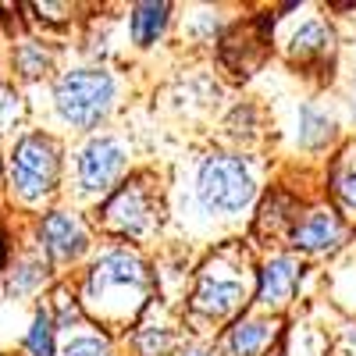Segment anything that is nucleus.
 I'll return each instance as SVG.
<instances>
[{"label":"nucleus","mask_w":356,"mask_h":356,"mask_svg":"<svg viewBox=\"0 0 356 356\" xmlns=\"http://www.w3.org/2000/svg\"><path fill=\"white\" fill-rule=\"evenodd\" d=\"M250 196H253V178L239 157L218 154L200 168V200L207 211H218V214L243 211Z\"/></svg>","instance_id":"nucleus-1"},{"label":"nucleus","mask_w":356,"mask_h":356,"mask_svg":"<svg viewBox=\"0 0 356 356\" xmlns=\"http://www.w3.org/2000/svg\"><path fill=\"white\" fill-rule=\"evenodd\" d=\"M111 100H114V82L104 72H72L57 82V111L79 129L97 125L107 114Z\"/></svg>","instance_id":"nucleus-2"},{"label":"nucleus","mask_w":356,"mask_h":356,"mask_svg":"<svg viewBox=\"0 0 356 356\" xmlns=\"http://www.w3.org/2000/svg\"><path fill=\"white\" fill-rule=\"evenodd\" d=\"M146 285L143 264L129 253H111L93 267V278H89V303L97 310H111V303H125L129 296H139Z\"/></svg>","instance_id":"nucleus-3"},{"label":"nucleus","mask_w":356,"mask_h":356,"mask_svg":"<svg viewBox=\"0 0 356 356\" xmlns=\"http://www.w3.org/2000/svg\"><path fill=\"white\" fill-rule=\"evenodd\" d=\"M11 175H15V186L25 200H36L43 196L54 178H57V150L54 143L43 139V136H25L15 150V164H11Z\"/></svg>","instance_id":"nucleus-4"},{"label":"nucleus","mask_w":356,"mask_h":356,"mask_svg":"<svg viewBox=\"0 0 356 356\" xmlns=\"http://www.w3.org/2000/svg\"><path fill=\"white\" fill-rule=\"evenodd\" d=\"M122 164H125V154L114 139H93L79 157V178L89 193H104L122 175Z\"/></svg>","instance_id":"nucleus-5"},{"label":"nucleus","mask_w":356,"mask_h":356,"mask_svg":"<svg viewBox=\"0 0 356 356\" xmlns=\"http://www.w3.org/2000/svg\"><path fill=\"white\" fill-rule=\"evenodd\" d=\"M43 246H47L50 257L68 260V257H75L86 246V235H82L79 221H72L68 214H50L43 221Z\"/></svg>","instance_id":"nucleus-6"},{"label":"nucleus","mask_w":356,"mask_h":356,"mask_svg":"<svg viewBox=\"0 0 356 356\" xmlns=\"http://www.w3.org/2000/svg\"><path fill=\"white\" fill-rule=\"evenodd\" d=\"M239 300H243V285L235 282V278H214V275H207L203 282H200V289H196V310H203V314H228V310H235L239 307Z\"/></svg>","instance_id":"nucleus-7"},{"label":"nucleus","mask_w":356,"mask_h":356,"mask_svg":"<svg viewBox=\"0 0 356 356\" xmlns=\"http://www.w3.org/2000/svg\"><path fill=\"white\" fill-rule=\"evenodd\" d=\"M296 282H300V264H296L292 257H278L264 267V275H260V300L271 307V303H285Z\"/></svg>","instance_id":"nucleus-8"},{"label":"nucleus","mask_w":356,"mask_h":356,"mask_svg":"<svg viewBox=\"0 0 356 356\" xmlns=\"http://www.w3.org/2000/svg\"><path fill=\"white\" fill-rule=\"evenodd\" d=\"M143 221H146V203H143L139 189H122L107 203V225L111 228L136 235V232H143Z\"/></svg>","instance_id":"nucleus-9"},{"label":"nucleus","mask_w":356,"mask_h":356,"mask_svg":"<svg viewBox=\"0 0 356 356\" xmlns=\"http://www.w3.org/2000/svg\"><path fill=\"white\" fill-rule=\"evenodd\" d=\"M339 235H342V225L332 214L317 211V214H310L300 228H296L292 243L300 246V250H324V246H335Z\"/></svg>","instance_id":"nucleus-10"},{"label":"nucleus","mask_w":356,"mask_h":356,"mask_svg":"<svg viewBox=\"0 0 356 356\" xmlns=\"http://www.w3.org/2000/svg\"><path fill=\"white\" fill-rule=\"evenodd\" d=\"M267 339H271V324H264V321H243V324H235L232 335H228V349L232 356H257Z\"/></svg>","instance_id":"nucleus-11"},{"label":"nucleus","mask_w":356,"mask_h":356,"mask_svg":"<svg viewBox=\"0 0 356 356\" xmlns=\"http://www.w3.org/2000/svg\"><path fill=\"white\" fill-rule=\"evenodd\" d=\"M168 22V4H139L136 15H132V36L136 43H154L161 36V29Z\"/></svg>","instance_id":"nucleus-12"},{"label":"nucleus","mask_w":356,"mask_h":356,"mask_svg":"<svg viewBox=\"0 0 356 356\" xmlns=\"http://www.w3.org/2000/svg\"><path fill=\"white\" fill-rule=\"evenodd\" d=\"M328 47H332V33L324 25H317V22H310V25H303L300 33L292 36V57H317V54H328Z\"/></svg>","instance_id":"nucleus-13"},{"label":"nucleus","mask_w":356,"mask_h":356,"mask_svg":"<svg viewBox=\"0 0 356 356\" xmlns=\"http://www.w3.org/2000/svg\"><path fill=\"white\" fill-rule=\"evenodd\" d=\"M332 136V122L328 118H321L314 107H303V125H300V139L307 146H317L321 139H328Z\"/></svg>","instance_id":"nucleus-14"},{"label":"nucleus","mask_w":356,"mask_h":356,"mask_svg":"<svg viewBox=\"0 0 356 356\" xmlns=\"http://www.w3.org/2000/svg\"><path fill=\"white\" fill-rule=\"evenodd\" d=\"M29 349H33L36 356H54V342H50V321L40 314L33 332H29Z\"/></svg>","instance_id":"nucleus-15"},{"label":"nucleus","mask_w":356,"mask_h":356,"mask_svg":"<svg viewBox=\"0 0 356 356\" xmlns=\"http://www.w3.org/2000/svg\"><path fill=\"white\" fill-rule=\"evenodd\" d=\"M65 356H111V349L100 339H75V342H68Z\"/></svg>","instance_id":"nucleus-16"},{"label":"nucleus","mask_w":356,"mask_h":356,"mask_svg":"<svg viewBox=\"0 0 356 356\" xmlns=\"http://www.w3.org/2000/svg\"><path fill=\"white\" fill-rule=\"evenodd\" d=\"M15 114H18V97L11 93V89H4V86H0V125H4V122H11Z\"/></svg>","instance_id":"nucleus-17"},{"label":"nucleus","mask_w":356,"mask_h":356,"mask_svg":"<svg viewBox=\"0 0 356 356\" xmlns=\"http://www.w3.org/2000/svg\"><path fill=\"white\" fill-rule=\"evenodd\" d=\"M339 196H342L346 207H353V211H356V171L339 178Z\"/></svg>","instance_id":"nucleus-18"},{"label":"nucleus","mask_w":356,"mask_h":356,"mask_svg":"<svg viewBox=\"0 0 356 356\" xmlns=\"http://www.w3.org/2000/svg\"><path fill=\"white\" fill-rule=\"evenodd\" d=\"M186 356H211V353H200V349H196V353H186Z\"/></svg>","instance_id":"nucleus-19"},{"label":"nucleus","mask_w":356,"mask_h":356,"mask_svg":"<svg viewBox=\"0 0 356 356\" xmlns=\"http://www.w3.org/2000/svg\"><path fill=\"white\" fill-rule=\"evenodd\" d=\"M0 260H4V246H0Z\"/></svg>","instance_id":"nucleus-20"}]
</instances>
